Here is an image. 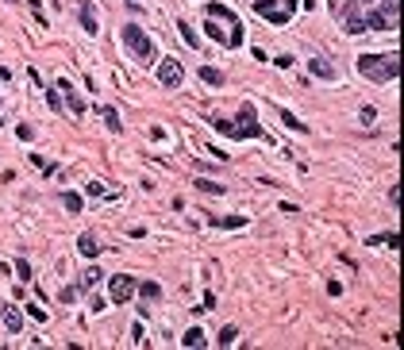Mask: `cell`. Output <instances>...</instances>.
Instances as JSON below:
<instances>
[{
  "mask_svg": "<svg viewBox=\"0 0 404 350\" xmlns=\"http://www.w3.org/2000/svg\"><path fill=\"white\" fill-rule=\"evenodd\" d=\"M358 73L374 85H389V81L401 77V54H362Z\"/></svg>",
  "mask_w": 404,
  "mask_h": 350,
  "instance_id": "cell-1",
  "label": "cell"
},
{
  "mask_svg": "<svg viewBox=\"0 0 404 350\" xmlns=\"http://www.w3.org/2000/svg\"><path fill=\"white\" fill-rule=\"evenodd\" d=\"M216 123V131H223V135H231V139H262V123H258V112H254V104H243L239 108V119L235 123H227V119H212Z\"/></svg>",
  "mask_w": 404,
  "mask_h": 350,
  "instance_id": "cell-2",
  "label": "cell"
},
{
  "mask_svg": "<svg viewBox=\"0 0 404 350\" xmlns=\"http://www.w3.org/2000/svg\"><path fill=\"white\" fill-rule=\"evenodd\" d=\"M119 43L127 46V50H131L139 62H150V58H154V39H150V35H146L139 23H123V31H119Z\"/></svg>",
  "mask_w": 404,
  "mask_h": 350,
  "instance_id": "cell-3",
  "label": "cell"
},
{
  "mask_svg": "<svg viewBox=\"0 0 404 350\" xmlns=\"http://www.w3.org/2000/svg\"><path fill=\"white\" fill-rule=\"evenodd\" d=\"M250 8H254L262 19H270V23H289V19L297 15V8H301V0H285V4H274V0H254Z\"/></svg>",
  "mask_w": 404,
  "mask_h": 350,
  "instance_id": "cell-4",
  "label": "cell"
},
{
  "mask_svg": "<svg viewBox=\"0 0 404 350\" xmlns=\"http://www.w3.org/2000/svg\"><path fill=\"white\" fill-rule=\"evenodd\" d=\"M158 85L162 88H181L185 85V70H181V62L177 58H166V62H158Z\"/></svg>",
  "mask_w": 404,
  "mask_h": 350,
  "instance_id": "cell-5",
  "label": "cell"
},
{
  "mask_svg": "<svg viewBox=\"0 0 404 350\" xmlns=\"http://www.w3.org/2000/svg\"><path fill=\"white\" fill-rule=\"evenodd\" d=\"M135 289H139V281L131 277V273H115L112 277V300L115 304H127L131 296H135Z\"/></svg>",
  "mask_w": 404,
  "mask_h": 350,
  "instance_id": "cell-6",
  "label": "cell"
},
{
  "mask_svg": "<svg viewBox=\"0 0 404 350\" xmlns=\"http://www.w3.org/2000/svg\"><path fill=\"white\" fill-rule=\"evenodd\" d=\"M308 73H316L323 81H335V77H339V70H335L327 58H308Z\"/></svg>",
  "mask_w": 404,
  "mask_h": 350,
  "instance_id": "cell-7",
  "label": "cell"
},
{
  "mask_svg": "<svg viewBox=\"0 0 404 350\" xmlns=\"http://www.w3.org/2000/svg\"><path fill=\"white\" fill-rule=\"evenodd\" d=\"M0 320H4V327H8L12 335H19V331H23V316H19V308L4 304V308H0Z\"/></svg>",
  "mask_w": 404,
  "mask_h": 350,
  "instance_id": "cell-8",
  "label": "cell"
},
{
  "mask_svg": "<svg viewBox=\"0 0 404 350\" xmlns=\"http://www.w3.org/2000/svg\"><path fill=\"white\" fill-rule=\"evenodd\" d=\"M366 247H389V250H397V247H401V235H397V231H381V235H366Z\"/></svg>",
  "mask_w": 404,
  "mask_h": 350,
  "instance_id": "cell-9",
  "label": "cell"
},
{
  "mask_svg": "<svg viewBox=\"0 0 404 350\" xmlns=\"http://www.w3.org/2000/svg\"><path fill=\"white\" fill-rule=\"evenodd\" d=\"M77 250H81V254H85V258H97V254H101V243H97V235L93 231H81V239H77Z\"/></svg>",
  "mask_w": 404,
  "mask_h": 350,
  "instance_id": "cell-10",
  "label": "cell"
},
{
  "mask_svg": "<svg viewBox=\"0 0 404 350\" xmlns=\"http://www.w3.org/2000/svg\"><path fill=\"white\" fill-rule=\"evenodd\" d=\"M58 92H66V100H70V112H73V116H85V100H81V96L70 88V81H58Z\"/></svg>",
  "mask_w": 404,
  "mask_h": 350,
  "instance_id": "cell-11",
  "label": "cell"
},
{
  "mask_svg": "<svg viewBox=\"0 0 404 350\" xmlns=\"http://www.w3.org/2000/svg\"><path fill=\"white\" fill-rule=\"evenodd\" d=\"M135 292L143 296L146 304H154V300H162V285H158V281H139V289H135Z\"/></svg>",
  "mask_w": 404,
  "mask_h": 350,
  "instance_id": "cell-12",
  "label": "cell"
},
{
  "mask_svg": "<svg viewBox=\"0 0 404 350\" xmlns=\"http://www.w3.org/2000/svg\"><path fill=\"white\" fill-rule=\"evenodd\" d=\"M208 223H212V227H227V231H235V227H246V216H208Z\"/></svg>",
  "mask_w": 404,
  "mask_h": 350,
  "instance_id": "cell-13",
  "label": "cell"
},
{
  "mask_svg": "<svg viewBox=\"0 0 404 350\" xmlns=\"http://www.w3.org/2000/svg\"><path fill=\"white\" fill-rule=\"evenodd\" d=\"M277 119H281V123H285L289 131H297V135H304V131H308V123H301V119L293 116V112H289V108H277Z\"/></svg>",
  "mask_w": 404,
  "mask_h": 350,
  "instance_id": "cell-14",
  "label": "cell"
},
{
  "mask_svg": "<svg viewBox=\"0 0 404 350\" xmlns=\"http://www.w3.org/2000/svg\"><path fill=\"white\" fill-rule=\"evenodd\" d=\"M77 15H81V27H85L89 35L101 31V27H97V12H93V4H81V12H77Z\"/></svg>",
  "mask_w": 404,
  "mask_h": 350,
  "instance_id": "cell-15",
  "label": "cell"
},
{
  "mask_svg": "<svg viewBox=\"0 0 404 350\" xmlns=\"http://www.w3.org/2000/svg\"><path fill=\"white\" fill-rule=\"evenodd\" d=\"M104 281V273L101 269H97V265H89L85 273H81V289H97V285H101Z\"/></svg>",
  "mask_w": 404,
  "mask_h": 350,
  "instance_id": "cell-16",
  "label": "cell"
},
{
  "mask_svg": "<svg viewBox=\"0 0 404 350\" xmlns=\"http://www.w3.org/2000/svg\"><path fill=\"white\" fill-rule=\"evenodd\" d=\"M62 204H66V212H73V216H77V212L85 208V200H81V192H62Z\"/></svg>",
  "mask_w": 404,
  "mask_h": 350,
  "instance_id": "cell-17",
  "label": "cell"
},
{
  "mask_svg": "<svg viewBox=\"0 0 404 350\" xmlns=\"http://www.w3.org/2000/svg\"><path fill=\"white\" fill-rule=\"evenodd\" d=\"M101 116H104V123H108V131H123V123H119V112H115L112 104H108V108H101Z\"/></svg>",
  "mask_w": 404,
  "mask_h": 350,
  "instance_id": "cell-18",
  "label": "cell"
},
{
  "mask_svg": "<svg viewBox=\"0 0 404 350\" xmlns=\"http://www.w3.org/2000/svg\"><path fill=\"white\" fill-rule=\"evenodd\" d=\"M204 343H208V339H204V331H201V327H189V331H185V339H181V347H204Z\"/></svg>",
  "mask_w": 404,
  "mask_h": 350,
  "instance_id": "cell-19",
  "label": "cell"
},
{
  "mask_svg": "<svg viewBox=\"0 0 404 350\" xmlns=\"http://www.w3.org/2000/svg\"><path fill=\"white\" fill-rule=\"evenodd\" d=\"M201 81H204V85H223V73H219V70H212V66H201Z\"/></svg>",
  "mask_w": 404,
  "mask_h": 350,
  "instance_id": "cell-20",
  "label": "cell"
},
{
  "mask_svg": "<svg viewBox=\"0 0 404 350\" xmlns=\"http://www.w3.org/2000/svg\"><path fill=\"white\" fill-rule=\"evenodd\" d=\"M197 189L208 192V196H212V192H216V196H223V192H227L223 185H219V181H212V177H201V181H197Z\"/></svg>",
  "mask_w": 404,
  "mask_h": 350,
  "instance_id": "cell-21",
  "label": "cell"
},
{
  "mask_svg": "<svg viewBox=\"0 0 404 350\" xmlns=\"http://www.w3.org/2000/svg\"><path fill=\"white\" fill-rule=\"evenodd\" d=\"M177 35H181V39H185V43H189V46H201V39H197V31L189 27L185 19H177Z\"/></svg>",
  "mask_w": 404,
  "mask_h": 350,
  "instance_id": "cell-22",
  "label": "cell"
},
{
  "mask_svg": "<svg viewBox=\"0 0 404 350\" xmlns=\"http://www.w3.org/2000/svg\"><path fill=\"white\" fill-rule=\"evenodd\" d=\"M235 339H239V327H223V331H219V339H216V347H231Z\"/></svg>",
  "mask_w": 404,
  "mask_h": 350,
  "instance_id": "cell-23",
  "label": "cell"
},
{
  "mask_svg": "<svg viewBox=\"0 0 404 350\" xmlns=\"http://www.w3.org/2000/svg\"><path fill=\"white\" fill-rule=\"evenodd\" d=\"M46 104H50V112H62V96H58L54 88H46Z\"/></svg>",
  "mask_w": 404,
  "mask_h": 350,
  "instance_id": "cell-24",
  "label": "cell"
},
{
  "mask_svg": "<svg viewBox=\"0 0 404 350\" xmlns=\"http://www.w3.org/2000/svg\"><path fill=\"white\" fill-rule=\"evenodd\" d=\"M58 296H62V304H73V300H77V285H66Z\"/></svg>",
  "mask_w": 404,
  "mask_h": 350,
  "instance_id": "cell-25",
  "label": "cell"
},
{
  "mask_svg": "<svg viewBox=\"0 0 404 350\" xmlns=\"http://www.w3.org/2000/svg\"><path fill=\"white\" fill-rule=\"evenodd\" d=\"M15 273H19V281H31V265H27V258H19V262H15Z\"/></svg>",
  "mask_w": 404,
  "mask_h": 350,
  "instance_id": "cell-26",
  "label": "cell"
},
{
  "mask_svg": "<svg viewBox=\"0 0 404 350\" xmlns=\"http://www.w3.org/2000/svg\"><path fill=\"white\" fill-rule=\"evenodd\" d=\"M85 196H104V181H89V185H85Z\"/></svg>",
  "mask_w": 404,
  "mask_h": 350,
  "instance_id": "cell-27",
  "label": "cell"
},
{
  "mask_svg": "<svg viewBox=\"0 0 404 350\" xmlns=\"http://www.w3.org/2000/svg\"><path fill=\"white\" fill-rule=\"evenodd\" d=\"M358 116H362V123H374V119H377V108H374V104H366Z\"/></svg>",
  "mask_w": 404,
  "mask_h": 350,
  "instance_id": "cell-28",
  "label": "cell"
},
{
  "mask_svg": "<svg viewBox=\"0 0 404 350\" xmlns=\"http://www.w3.org/2000/svg\"><path fill=\"white\" fill-rule=\"evenodd\" d=\"M131 343H135V347H143V343H146V339H143V323L131 327Z\"/></svg>",
  "mask_w": 404,
  "mask_h": 350,
  "instance_id": "cell-29",
  "label": "cell"
},
{
  "mask_svg": "<svg viewBox=\"0 0 404 350\" xmlns=\"http://www.w3.org/2000/svg\"><path fill=\"white\" fill-rule=\"evenodd\" d=\"M27 316H31V320H39V323L46 320V312H43V308H39V304H27Z\"/></svg>",
  "mask_w": 404,
  "mask_h": 350,
  "instance_id": "cell-30",
  "label": "cell"
},
{
  "mask_svg": "<svg viewBox=\"0 0 404 350\" xmlns=\"http://www.w3.org/2000/svg\"><path fill=\"white\" fill-rule=\"evenodd\" d=\"M15 139H23V143H27V139H31V123H19V127H15Z\"/></svg>",
  "mask_w": 404,
  "mask_h": 350,
  "instance_id": "cell-31",
  "label": "cell"
},
{
  "mask_svg": "<svg viewBox=\"0 0 404 350\" xmlns=\"http://www.w3.org/2000/svg\"><path fill=\"white\" fill-rule=\"evenodd\" d=\"M4 273H8V265H4V262H0V277H4Z\"/></svg>",
  "mask_w": 404,
  "mask_h": 350,
  "instance_id": "cell-32",
  "label": "cell"
}]
</instances>
